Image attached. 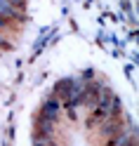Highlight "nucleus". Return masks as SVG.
Returning a JSON list of instances; mask_svg holds the SVG:
<instances>
[{"label": "nucleus", "instance_id": "f257e3e1", "mask_svg": "<svg viewBox=\"0 0 139 146\" xmlns=\"http://www.w3.org/2000/svg\"><path fill=\"white\" fill-rule=\"evenodd\" d=\"M125 130V125H123V115H118V118H108V120H104L99 125V137L101 139H111V137H116L118 132H123Z\"/></svg>", "mask_w": 139, "mask_h": 146}, {"label": "nucleus", "instance_id": "f03ea898", "mask_svg": "<svg viewBox=\"0 0 139 146\" xmlns=\"http://www.w3.org/2000/svg\"><path fill=\"white\" fill-rule=\"evenodd\" d=\"M59 111H61V102H59L57 97H47V99L43 102V106H40V113H38V115H43L45 120H50V123H57Z\"/></svg>", "mask_w": 139, "mask_h": 146}]
</instances>
